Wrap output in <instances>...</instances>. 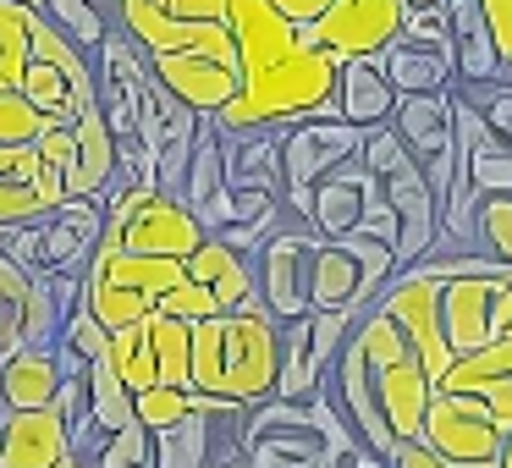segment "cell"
<instances>
[{"label":"cell","mask_w":512,"mask_h":468,"mask_svg":"<svg viewBox=\"0 0 512 468\" xmlns=\"http://www.w3.org/2000/svg\"><path fill=\"white\" fill-rule=\"evenodd\" d=\"M419 441L435 457H446V463H496V452H501L496 419L485 413V402L463 397V391H430Z\"/></svg>","instance_id":"10"},{"label":"cell","mask_w":512,"mask_h":468,"mask_svg":"<svg viewBox=\"0 0 512 468\" xmlns=\"http://www.w3.org/2000/svg\"><path fill=\"white\" fill-rule=\"evenodd\" d=\"M17 6H28V12H45V0H17Z\"/></svg>","instance_id":"47"},{"label":"cell","mask_w":512,"mask_h":468,"mask_svg":"<svg viewBox=\"0 0 512 468\" xmlns=\"http://www.w3.org/2000/svg\"><path fill=\"white\" fill-rule=\"evenodd\" d=\"M61 358L56 342L50 347H23L0 364V413H28V408H50L61 397Z\"/></svg>","instance_id":"21"},{"label":"cell","mask_w":512,"mask_h":468,"mask_svg":"<svg viewBox=\"0 0 512 468\" xmlns=\"http://www.w3.org/2000/svg\"><path fill=\"white\" fill-rule=\"evenodd\" d=\"M226 28H232L243 78L270 72L276 61H287L292 50H298V39H303L298 23H287L270 0H226Z\"/></svg>","instance_id":"14"},{"label":"cell","mask_w":512,"mask_h":468,"mask_svg":"<svg viewBox=\"0 0 512 468\" xmlns=\"http://www.w3.org/2000/svg\"><path fill=\"white\" fill-rule=\"evenodd\" d=\"M221 144H226V188L281 199V127L221 133Z\"/></svg>","instance_id":"22"},{"label":"cell","mask_w":512,"mask_h":468,"mask_svg":"<svg viewBox=\"0 0 512 468\" xmlns=\"http://www.w3.org/2000/svg\"><path fill=\"white\" fill-rule=\"evenodd\" d=\"M380 72H386V83L402 94H441L457 83V50H441V45H419V39H391L386 50H380Z\"/></svg>","instance_id":"19"},{"label":"cell","mask_w":512,"mask_h":468,"mask_svg":"<svg viewBox=\"0 0 512 468\" xmlns=\"http://www.w3.org/2000/svg\"><path fill=\"white\" fill-rule=\"evenodd\" d=\"M56 342L67 347V353H78L83 364H89V358H100V353H105V342H111V331H105V325L89 314V303H78V309L67 314V325H61V336H56Z\"/></svg>","instance_id":"39"},{"label":"cell","mask_w":512,"mask_h":468,"mask_svg":"<svg viewBox=\"0 0 512 468\" xmlns=\"http://www.w3.org/2000/svg\"><path fill=\"white\" fill-rule=\"evenodd\" d=\"M430 6H446V0H397V12H430Z\"/></svg>","instance_id":"44"},{"label":"cell","mask_w":512,"mask_h":468,"mask_svg":"<svg viewBox=\"0 0 512 468\" xmlns=\"http://www.w3.org/2000/svg\"><path fill=\"white\" fill-rule=\"evenodd\" d=\"M34 155L45 160V166H56L61 177H72V127H50V133H39Z\"/></svg>","instance_id":"41"},{"label":"cell","mask_w":512,"mask_h":468,"mask_svg":"<svg viewBox=\"0 0 512 468\" xmlns=\"http://www.w3.org/2000/svg\"><path fill=\"white\" fill-rule=\"evenodd\" d=\"M331 375V364L320 358L309 336V320L298 325H281V380H276V397L281 402H309L320 391V380Z\"/></svg>","instance_id":"24"},{"label":"cell","mask_w":512,"mask_h":468,"mask_svg":"<svg viewBox=\"0 0 512 468\" xmlns=\"http://www.w3.org/2000/svg\"><path fill=\"white\" fill-rule=\"evenodd\" d=\"M402 12L397 0H331L309 28H303V45L325 50L336 61H364L397 39Z\"/></svg>","instance_id":"9"},{"label":"cell","mask_w":512,"mask_h":468,"mask_svg":"<svg viewBox=\"0 0 512 468\" xmlns=\"http://www.w3.org/2000/svg\"><path fill=\"white\" fill-rule=\"evenodd\" d=\"M45 17L72 39V45L83 50V56H94V50H100V39L111 34V23H105L100 12H94L89 0H45Z\"/></svg>","instance_id":"31"},{"label":"cell","mask_w":512,"mask_h":468,"mask_svg":"<svg viewBox=\"0 0 512 468\" xmlns=\"http://www.w3.org/2000/svg\"><path fill=\"white\" fill-rule=\"evenodd\" d=\"M149 78L177 105H188L193 116H215L243 89V72L232 61L210 56V50H166V56H149Z\"/></svg>","instance_id":"11"},{"label":"cell","mask_w":512,"mask_h":468,"mask_svg":"<svg viewBox=\"0 0 512 468\" xmlns=\"http://www.w3.org/2000/svg\"><path fill=\"white\" fill-rule=\"evenodd\" d=\"M474 248L512 265V199H474Z\"/></svg>","instance_id":"32"},{"label":"cell","mask_w":512,"mask_h":468,"mask_svg":"<svg viewBox=\"0 0 512 468\" xmlns=\"http://www.w3.org/2000/svg\"><path fill=\"white\" fill-rule=\"evenodd\" d=\"M479 12H485V28H490V39H496L501 61L512 72V0H479Z\"/></svg>","instance_id":"40"},{"label":"cell","mask_w":512,"mask_h":468,"mask_svg":"<svg viewBox=\"0 0 512 468\" xmlns=\"http://www.w3.org/2000/svg\"><path fill=\"white\" fill-rule=\"evenodd\" d=\"M270 6H276V12L287 17V23H298V34H303V28H309L314 17H320L325 6H331V0H270Z\"/></svg>","instance_id":"43"},{"label":"cell","mask_w":512,"mask_h":468,"mask_svg":"<svg viewBox=\"0 0 512 468\" xmlns=\"http://www.w3.org/2000/svg\"><path fill=\"white\" fill-rule=\"evenodd\" d=\"M353 336H358V347H364V364H369V380H375V397H380V413H386L391 441H419L424 408H430V391H435V380L424 375L419 353H413L408 336H402L375 303L358 314Z\"/></svg>","instance_id":"2"},{"label":"cell","mask_w":512,"mask_h":468,"mask_svg":"<svg viewBox=\"0 0 512 468\" xmlns=\"http://www.w3.org/2000/svg\"><path fill=\"white\" fill-rule=\"evenodd\" d=\"M133 413H138V424L144 430H171V424H182L193 413V391H171V386H149V391H138L133 397Z\"/></svg>","instance_id":"35"},{"label":"cell","mask_w":512,"mask_h":468,"mask_svg":"<svg viewBox=\"0 0 512 468\" xmlns=\"http://www.w3.org/2000/svg\"><path fill=\"white\" fill-rule=\"evenodd\" d=\"M386 468H452V463H446V457H435L424 441H397L386 452Z\"/></svg>","instance_id":"42"},{"label":"cell","mask_w":512,"mask_h":468,"mask_svg":"<svg viewBox=\"0 0 512 468\" xmlns=\"http://www.w3.org/2000/svg\"><path fill=\"white\" fill-rule=\"evenodd\" d=\"M336 67H342L336 56L298 39V50L287 61L243 78V89L210 122L221 133H259V127H281L287 133V127L309 122V116H336Z\"/></svg>","instance_id":"1"},{"label":"cell","mask_w":512,"mask_h":468,"mask_svg":"<svg viewBox=\"0 0 512 468\" xmlns=\"http://www.w3.org/2000/svg\"><path fill=\"white\" fill-rule=\"evenodd\" d=\"M358 166H364L375 182H386V177H397L402 166H413V155H408V144H402V138L391 133V122H386V127H369V133H364V144H358Z\"/></svg>","instance_id":"34"},{"label":"cell","mask_w":512,"mask_h":468,"mask_svg":"<svg viewBox=\"0 0 512 468\" xmlns=\"http://www.w3.org/2000/svg\"><path fill=\"white\" fill-rule=\"evenodd\" d=\"M83 391H89V419H94V430L100 435H116V430H127V424H138V413H133V391L116 380V369H111V358H89V369H83Z\"/></svg>","instance_id":"27"},{"label":"cell","mask_w":512,"mask_h":468,"mask_svg":"<svg viewBox=\"0 0 512 468\" xmlns=\"http://www.w3.org/2000/svg\"><path fill=\"white\" fill-rule=\"evenodd\" d=\"M221 188H226V144H221V127L204 116L199 138H193V160H188V171H182V193H177V199L188 204L193 215H204Z\"/></svg>","instance_id":"25"},{"label":"cell","mask_w":512,"mask_h":468,"mask_svg":"<svg viewBox=\"0 0 512 468\" xmlns=\"http://www.w3.org/2000/svg\"><path fill=\"white\" fill-rule=\"evenodd\" d=\"M116 171H122V144H116L111 122H105L100 100L83 105L78 122H72V177H67V199H100L116 188Z\"/></svg>","instance_id":"15"},{"label":"cell","mask_w":512,"mask_h":468,"mask_svg":"<svg viewBox=\"0 0 512 468\" xmlns=\"http://www.w3.org/2000/svg\"><path fill=\"white\" fill-rule=\"evenodd\" d=\"M155 309H160V314H171V320L199 325V320H215V314H221V303H215L210 292L199 287V281H188V276H182L171 292H160V303H155Z\"/></svg>","instance_id":"38"},{"label":"cell","mask_w":512,"mask_h":468,"mask_svg":"<svg viewBox=\"0 0 512 468\" xmlns=\"http://www.w3.org/2000/svg\"><path fill=\"white\" fill-rule=\"evenodd\" d=\"M182 276L199 281V287L210 292L215 303H221V314L265 309V303H259V287H254V265H248V254L226 248L221 237H204V243L193 248L188 259H182Z\"/></svg>","instance_id":"18"},{"label":"cell","mask_w":512,"mask_h":468,"mask_svg":"<svg viewBox=\"0 0 512 468\" xmlns=\"http://www.w3.org/2000/svg\"><path fill=\"white\" fill-rule=\"evenodd\" d=\"M391 133L408 144V155L419 160H435V155H446V149H457V138H452V100H446V89L441 94H402L397 100V111H391Z\"/></svg>","instance_id":"23"},{"label":"cell","mask_w":512,"mask_h":468,"mask_svg":"<svg viewBox=\"0 0 512 468\" xmlns=\"http://www.w3.org/2000/svg\"><path fill=\"white\" fill-rule=\"evenodd\" d=\"M226 358H221V391L215 397L232 408H259L276 397L281 380V325L265 309L226 314Z\"/></svg>","instance_id":"5"},{"label":"cell","mask_w":512,"mask_h":468,"mask_svg":"<svg viewBox=\"0 0 512 468\" xmlns=\"http://www.w3.org/2000/svg\"><path fill=\"white\" fill-rule=\"evenodd\" d=\"M325 237L303 221H287L276 237H265L254 254V287H259V303L276 325H298L309 320L314 298H309V281H314V248Z\"/></svg>","instance_id":"6"},{"label":"cell","mask_w":512,"mask_h":468,"mask_svg":"<svg viewBox=\"0 0 512 468\" xmlns=\"http://www.w3.org/2000/svg\"><path fill=\"white\" fill-rule=\"evenodd\" d=\"M72 452L67 413L28 408V413H0V468H56Z\"/></svg>","instance_id":"16"},{"label":"cell","mask_w":512,"mask_h":468,"mask_svg":"<svg viewBox=\"0 0 512 468\" xmlns=\"http://www.w3.org/2000/svg\"><path fill=\"white\" fill-rule=\"evenodd\" d=\"M226 314L193 325V391L199 397H215L221 391V358H226Z\"/></svg>","instance_id":"30"},{"label":"cell","mask_w":512,"mask_h":468,"mask_svg":"<svg viewBox=\"0 0 512 468\" xmlns=\"http://www.w3.org/2000/svg\"><path fill=\"white\" fill-rule=\"evenodd\" d=\"M507 270H501V276H507ZM501 276L441 281V320H446V347H452V358H468V353L496 342V336H490V314H496V281Z\"/></svg>","instance_id":"17"},{"label":"cell","mask_w":512,"mask_h":468,"mask_svg":"<svg viewBox=\"0 0 512 468\" xmlns=\"http://www.w3.org/2000/svg\"><path fill=\"white\" fill-rule=\"evenodd\" d=\"M496 463H501V468H512V430L501 435V452H496Z\"/></svg>","instance_id":"45"},{"label":"cell","mask_w":512,"mask_h":468,"mask_svg":"<svg viewBox=\"0 0 512 468\" xmlns=\"http://www.w3.org/2000/svg\"><path fill=\"white\" fill-rule=\"evenodd\" d=\"M28 292H34V276H28V270L17 265L6 248H0V364L28 347V331H23V320H28Z\"/></svg>","instance_id":"28"},{"label":"cell","mask_w":512,"mask_h":468,"mask_svg":"<svg viewBox=\"0 0 512 468\" xmlns=\"http://www.w3.org/2000/svg\"><path fill=\"white\" fill-rule=\"evenodd\" d=\"M45 215L50 210L39 204L34 182H28V177H0V237L23 232V226H39Z\"/></svg>","instance_id":"36"},{"label":"cell","mask_w":512,"mask_h":468,"mask_svg":"<svg viewBox=\"0 0 512 468\" xmlns=\"http://www.w3.org/2000/svg\"><path fill=\"white\" fill-rule=\"evenodd\" d=\"M309 226L320 237H375V243H397V221H391L386 210V188H380L375 177H369L358 160H347L342 171H331V177L314 188L309 199Z\"/></svg>","instance_id":"7"},{"label":"cell","mask_w":512,"mask_h":468,"mask_svg":"<svg viewBox=\"0 0 512 468\" xmlns=\"http://www.w3.org/2000/svg\"><path fill=\"white\" fill-rule=\"evenodd\" d=\"M149 347H155V369H160V386L171 391H193V325L188 320H171V314H149Z\"/></svg>","instance_id":"26"},{"label":"cell","mask_w":512,"mask_h":468,"mask_svg":"<svg viewBox=\"0 0 512 468\" xmlns=\"http://www.w3.org/2000/svg\"><path fill=\"white\" fill-rule=\"evenodd\" d=\"M105 358H111L116 380H122L127 391H149L160 386V369H155V347H149V325H127V331H111V342H105Z\"/></svg>","instance_id":"29"},{"label":"cell","mask_w":512,"mask_h":468,"mask_svg":"<svg viewBox=\"0 0 512 468\" xmlns=\"http://www.w3.org/2000/svg\"><path fill=\"white\" fill-rule=\"evenodd\" d=\"M89 468H155V430H144V424H127V430L105 435Z\"/></svg>","instance_id":"33"},{"label":"cell","mask_w":512,"mask_h":468,"mask_svg":"<svg viewBox=\"0 0 512 468\" xmlns=\"http://www.w3.org/2000/svg\"><path fill=\"white\" fill-rule=\"evenodd\" d=\"M496 138H501V144H507V149H512V127H501V133H496Z\"/></svg>","instance_id":"48"},{"label":"cell","mask_w":512,"mask_h":468,"mask_svg":"<svg viewBox=\"0 0 512 468\" xmlns=\"http://www.w3.org/2000/svg\"><path fill=\"white\" fill-rule=\"evenodd\" d=\"M105 232V204L100 199H67L39 221V270L34 276H83L94 243Z\"/></svg>","instance_id":"12"},{"label":"cell","mask_w":512,"mask_h":468,"mask_svg":"<svg viewBox=\"0 0 512 468\" xmlns=\"http://www.w3.org/2000/svg\"><path fill=\"white\" fill-rule=\"evenodd\" d=\"M380 188H386V210H391V221H397L391 259H397V270H408L413 259H424L435 248V232H441V204H435V193H430V182H424L419 160L402 166L397 177H386Z\"/></svg>","instance_id":"13"},{"label":"cell","mask_w":512,"mask_h":468,"mask_svg":"<svg viewBox=\"0 0 512 468\" xmlns=\"http://www.w3.org/2000/svg\"><path fill=\"white\" fill-rule=\"evenodd\" d=\"M56 468H89V463H83V457H78V452H67V457H61V463H56Z\"/></svg>","instance_id":"46"},{"label":"cell","mask_w":512,"mask_h":468,"mask_svg":"<svg viewBox=\"0 0 512 468\" xmlns=\"http://www.w3.org/2000/svg\"><path fill=\"white\" fill-rule=\"evenodd\" d=\"M391 111H397V89L386 83V72H380L375 56L342 61V67H336V116H342L347 127H358V133L386 127Z\"/></svg>","instance_id":"20"},{"label":"cell","mask_w":512,"mask_h":468,"mask_svg":"<svg viewBox=\"0 0 512 468\" xmlns=\"http://www.w3.org/2000/svg\"><path fill=\"white\" fill-rule=\"evenodd\" d=\"M397 276V259H391L386 243L353 232V237H325L314 248V281L309 298L314 309H353L364 314L369 303L386 292V281Z\"/></svg>","instance_id":"4"},{"label":"cell","mask_w":512,"mask_h":468,"mask_svg":"<svg viewBox=\"0 0 512 468\" xmlns=\"http://www.w3.org/2000/svg\"><path fill=\"white\" fill-rule=\"evenodd\" d=\"M39 133H45V116L17 89H0V149H28Z\"/></svg>","instance_id":"37"},{"label":"cell","mask_w":512,"mask_h":468,"mask_svg":"<svg viewBox=\"0 0 512 468\" xmlns=\"http://www.w3.org/2000/svg\"><path fill=\"white\" fill-rule=\"evenodd\" d=\"M210 468H226V463H210Z\"/></svg>","instance_id":"49"},{"label":"cell","mask_w":512,"mask_h":468,"mask_svg":"<svg viewBox=\"0 0 512 468\" xmlns=\"http://www.w3.org/2000/svg\"><path fill=\"white\" fill-rule=\"evenodd\" d=\"M375 309L386 314L391 325H397L402 336H408V347L419 353L424 375L441 386V375L457 364L452 347H446V320H441V281L430 276H413V270H402V276L386 281V292L375 298Z\"/></svg>","instance_id":"8"},{"label":"cell","mask_w":512,"mask_h":468,"mask_svg":"<svg viewBox=\"0 0 512 468\" xmlns=\"http://www.w3.org/2000/svg\"><path fill=\"white\" fill-rule=\"evenodd\" d=\"M364 133L347 127L342 116H309V122L281 133V204L292 221L309 226V199L331 171H342L347 160H358Z\"/></svg>","instance_id":"3"}]
</instances>
